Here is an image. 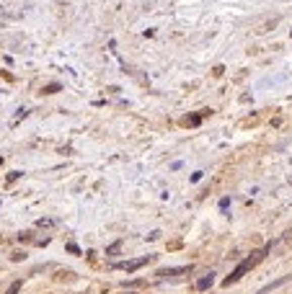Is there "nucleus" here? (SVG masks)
<instances>
[{"mask_svg":"<svg viewBox=\"0 0 292 294\" xmlns=\"http://www.w3.org/2000/svg\"><path fill=\"white\" fill-rule=\"evenodd\" d=\"M153 261V256H142V258H134V261H122V263H114V268L119 271H127V274H132V271H137L142 266H148Z\"/></svg>","mask_w":292,"mask_h":294,"instance_id":"nucleus-1","label":"nucleus"},{"mask_svg":"<svg viewBox=\"0 0 292 294\" xmlns=\"http://www.w3.org/2000/svg\"><path fill=\"white\" fill-rule=\"evenodd\" d=\"M246 271H251V266L246 263V261H243V263H238V266H235V271H233V274H230V276H228L225 281H222V286H230V284L240 281V279H243V274H246Z\"/></svg>","mask_w":292,"mask_h":294,"instance_id":"nucleus-2","label":"nucleus"},{"mask_svg":"<svg viewBox=\"0 0 292 294\" xmlns=\"http://www.w3.org/2000/svg\"><path fill=\"white\" fill-rule=\"evenodd\" d=\"M191 266H176V268H161L158 276L161 279H168V276H181V274H189Z\"/></svg>","mask_w":292,"mask_h":294,"instance_id":"nucleus-3","label":"nucleus"},{"mask_svg":"<svg viewBox=\"0 0 292 294\" xmlns=\"http://www.w3.org/2000/svg\"><path fill=\"white\" fill-rule=\"evenodd\" d=\"M212 284H215V274H205V276L197 281V291H207Z\"/></svg>","mask_w":292,"mask_h":294,"instance_id":"nucleus-4","label":"nucleus"},{"mask_svg":"<svg viewBox=\"0 0 292 294\" xmlns=\"http://www.w3.org/2000/svg\"><path fill=\"white\" fill-rule=\"evenodd\" d=\"M284 281H287V276H282V279H277V281H272V284H266V286H261V289H259V294H266V291H272V289L282 286Z\"/></svg>","mask_w":292,"mask_h":294,"instance_id":"nucleus-5","label":"nucleus"},{"mask_svg":"<svg viewBox=\"0 0 292 294\" xmlns=\"http://www.w3.org/2000/svg\"><path fill=\"white\" fill-rule=\"evenodd\" d=\"M21 286H24V281L18 279V281H13V284L8 286V291H6V294H18V291H21Z\"/></svg>","mask_w":292,"mask_h":294,"instance_id":"nucleus-6","label":"nucleus"},{"mask_svg":"<svg viewBox=\"0 0 292 294\" xmlns=\"http://www.w3.org/2000/svg\"><path fill=\"white\" fill-rule=\"evenodd\" d=\"M119 248H122V243L117 240V243H114V245H111L109 251H106V253H109V256H114V253H119Z\"/></svg>","mask_w":292,"mask_h":294,"instance_id":"nucleus-7","label":"nucleus"},{"mask_svg":"<svg viewBox=\"0 0 292 294\" xmlns=\"http://www.w3.org/2000/svg\"><path fill=\"white\" fill-rule=\"evenodd\" d=\"M57 90H60V85H57V83H52V85L44 88V93H57Z\"/></svg>","mask_w":292,"mask_h":294,"instance_id":"nucleus-8","label":"nucleus"},{"mask_svg":"<svg viewBox=\"0 0 292 294\" xmlns=\"http://www.w3.org/2000/svg\"><path fill=\"white\" fill-rule=\"evenodd\" d=\"M184 124H189V127H197V124H199V116H189V119H184Z\"/></svg>","mask_w":292,"mask_h":294,"instance_id":"nucleus-9","label":"nucleus"},{"mask_svg":"<svg viewBox=\"0 0 292 294\" xmlns=\"http://www.w3.org/2000/svg\"><path fill=\"white\" fill-rule=\"evenodd\" d=\"M228 207H230V199H222V201H220V209H222V212H225Z\"/></svg>","mask_w":292,"mask_h":294,"instance_id":"nucleus-10","label":"nucleus"},{"mask_svg":"<svg viewBox=\"0 0 292 294\" xmlns=\"http://www.w3.org/2000/svg\"><path fill=\"white\" fill-rule=\"evenodd\" d=\"M0 165H3V157H0Z\"/></svg>","mask_w":292,"mask_h":294,"instance_id":"nucleus-11","label":"nucleus"},{"mask_svg":"<svg viewBox=\"0 0 292 294\" xmlns=\"http://www.w3.org/2000/svg\"><path fill=\"white\" fill-rule=\"evenodd\" d=\"M127 294H129V291H127Z\"/></svg>","mask_w":292,"mask_h":294,"instance_id":"nucleus-12","label":"nucleus"}]
</instances>
